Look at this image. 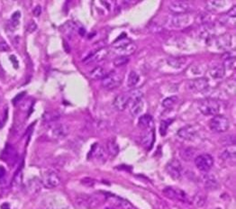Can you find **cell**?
Segmentation results:
<instances>
[{
    "label": "cell",
    "instance_id": "1f68e13d",
    "mask_svg": "<svg viewBox=\"0 0 236 209\" xmlns=\"http://www.w3.org/2000/svg\"><path fill=\"white\" fill-rule=\"evenodd\" d=\"M178 102V97L176 96H171V97H168L167 98H165L163 101H162V105L166 108H171L173 107Z\"/></svg>",
    "mask_w": 236,
    "mask_h": 209
},
{
    "label": "cell",
    "instance_id": "f1b7e54d",
    "mask_svg": "<svg viewBox=\"0 0 236 209\" xmlns=\"http://www.w3.org/2000/svg\"><path fill=\"white\" fill-rule=\"evenodd\" d=\"M168 63L169 64V66L174 67L176 69H180L182 68L185 63H186V60L183 58H176V57H172V58H168Z\"/></svg>",
    "mask_w": 236,
    "mask_h": 209
},
{
    "label": "cell",
    "instance_id": "f6af8a7d",
    "mask_svg": "<svg viewBox=\"0 0 236 209\" xmlns=\"http://www.w3.org/2000/svg\"><path fill=\"white\" fill-rule=\"evenodd\" d=\"M23 96H24V93H20V94H19V95H18V96H17V97H15V99H14V103H15V102H16V103H17V102H19V101L23 98Z\"/></svg>",
    "mask_w": 236,
    "mask_h": 209
},
{
    "label": "cell",
    "instance_id": "60d3db41",
    "mask_svg": "<svg viewBox=\"0 0 236 209\" xmlns=\"http://www.w3.org/2000/svg\"><path fill=\"white\" fill-rule=\"evenodd\" d=\"M197 21H198V23H209V21H210V15H208V14L202 13V14L198 15Z\"/></svg>",
    "mask_w": 236,
    "mask_h": 209
},
{
    "label": "cell",
    "instance_id": "52a82bcc",
    "mask_svg": "<svg viewBox=\"0 0 236 209\" xmlns=\"http://www.w3.org/2000/svg\"><path fill=\"white\" fill-rule=\"evenodd\" d=\"M195 165L199 171L203 172L209 171L213 166V159L208 153H203L195 158Z\"/></svg>",
    "mask_w": 236,
    "mask_h": 209
},
{
    "label": "cell",
    "instance_id": "ab89813d",
    "mask_svg": "<svg viewBox=\"0 0 236 209\" xmlns=\"http://www.w3.org/2000/svg\"><path fill=\"white\" fill-rule=\"evenodd\" d=\"M224 69H233L235 67V59L234 57H229L227 60L224 61Z\"/></svg>",
    "mask_w": 236,
    "mask_h": 209
},
{
    "label": "cell",
    "instance_id": "c3c4849f",
    "mask_svg": "<svg viewBox=\"0 0 236 209\" xmlns=\"http://www.w3.org/2000/svg\"><path fill=\"white\" fill-rule=\"evenodd\" d=\"M11 60H13L14 61V64H15V67H17V60H15V56H11Z\"/></svg>",
    "mask_w": 236,
    "mask_h": 209
},
{
    "label": "cell",
    "instance_id": "5b68a950",
    "mask_svg": "<svg viewBox=\"0 0 236 209\" xmlns=\"http://www.w3.org/2000/svg\"><path fill=\"white\" fill-rule=\"evenodd\" d=\"M209 126L214 133H225L230 127V121L223 115H213V118L210 120Z\"/></svg>",
    "mask_w": 236,
    "mask_h": 209
},
{
    "label": "cell",
    "instance_id": "277c9868",
    "mask_svg": "<svg viewBox=\"0 0 236 209\" xmlns=\"http://www.w3.org/2000/svg\"><path fill=\"white\" fill-rule=\"evenodd\" d=\"M123 81V76L116 70L107 72L106 76L101 79V84L104 89L108 90L116 89Z\"/></svg>",
    "mask_w": 236,
    "mask_h": 209
},
{
    "label": "cell",
    "instance_id": "bcb514c9",
    "mask_svg": "<svg viewBox=\"0 0 236 209\" xmlns=\"http://www.w3.org/2000/svg\"><path fill=\"white\" fill-rule=\"evenodd\" d=\"M5 174H6V171H5V169H4L3 167H0V179H2V178L5 176Z\"/></svg>",
    "mask_w": 236,
    "mask_h": 209
},
{
    "label": "cell",
    "instance_id": "5bb4252c",
    "mask_svg": "<svg viewBox=\"0 0 236 209\" xmlns=\"http://www.w3.org/2000/svg\"><path fill=\"white\" fill-rule=\"evenodd\" d=\"M69 128L65 124H58L52 128L51 135L54 139H63L69 135Z\"/></svg>",
    "mask_w": 236,
    "mask_h": 209
},
{
    "label": "cell",
    "instance_id": "7a4b0ae2",
    "mask_svg": "<svg viewBox=\"0 0 236 209\" xmlns=\"http://www.w3.org/2000/svg\"><path fill=\"white\" fill-rule=\"evenodd\" d=\"M113 47L118 56L128 57L136 51V45L127 38H121L117 40L114 43Z\"/></svg>",
    "mask_w": 236,
    "mask_h": 209
},
{
    "label": "cell",
    "instance_id": "ee69618b",
    "mask_svg": "<svg viewBox=\"0 0 236 209\" xmlns=\"http://www.w3.org/2000/svg\"><path fill=\"white\" fill-rule=\"evenodd\" d=\"M33 15H35V16H39V15H41V13H42V8L40 6H36L35 8H33Z\"/></svg>",
    "mask_w": 236,
    "mask_h": 209
},
{
    "label": "cell",
    "instance_id": "4316f807",
    "mask_svg": "<svg viewBox=\"0 0 236 209\" xmlns=\"http://www.w3.org/2000/svg\"><path fill=\"white\" fill-rule=\"evenodd\" d=\"M27 189L31 194H35L41 189V182L38 179H30L27 182Z\"/></svg>",
    "mask_w": 236,
    "mask_h": 209
},
{
    "label": "cell",
    "instance_id": "7dc6e473",
    "mask_svg": "<svg viewBox=\"0 0 236 209\" xmlns=\"http://www.w3.org/2000/svg\"><path fill=\"white\" fill-rule=\"evenodd\" d=\"M1 209H10V206L8 205V203H5L1 206Z\"/></svg>",
    "mask_w": 236,
    "mask_h": 209
},
{
    "label": "cell",
    "instance_id": "f35d334b",
    "mask_svg": "<svg viewBox=\"0 0 236 209\" xmlns=\"http://www.w3.org/2000/svg\"><path fill=\"white\" fill-rule=\"evenodd\" d=\"M93 154L94 156L96 157L98 160H100V159H104L105 157V150L104 149L101 147V146H96L95 149L93 150Z\"/></svg>",
    "mask_w": 236,
    "mask_h": 209
},
{
    "label": "cell",
    "instance_id": "4dcf8cb0",
    "mask_svg": "<svg viewBox=\"0 0 236 209\" xmlns=\"http://www.w3.org/2000/svg\"><path fill=\"white\" fill-rule=\"evenodd\" d=\"M96 199L90 196H81V197L78 199V203L81 204L84 206H92L95 203H96Z\"/></svg>",
    "mask_w": 236,
    "mask_h": 209
},
{
    "label": "cell",
    "instance_id": "4fadbf2b",
    "mask_svg": "<svg viewBox=\"0 0 236 209\" xmlns=\"http://www.w3.org/2000/svg\"><path fill=\"white\" fill-rule=\"evenodd\" d=\"M107 200L110 202L112 205H114V206L119 207L121 209H134L133 205L129 201L123 199L122 197H119L117 196L114 195H107Z\"/></svg>",
    "mask_w": 236,
    "mask_h": 209
},
{
    "label": "cell",
    "instance_id": "d590c367",
    "mask_svg": "<svg viewBox=\"0 0 236 209\" xmlns=\"http://www.w3.org/2000/svg\"><path fill=\"white\" fill-rule=\"evenodd\" d=\"M20 18H21V13L20 12H15L12 16H11V19H10V24L12 25L13 28L16 27L18 24H19V22H20Z\"/></svg>",
    "mask_w": 236,
    "mask_h": 209
},
{
    "label": "cell",
    "instance_id": "8992f818",
    "mask_svg": "<svg viewBox=\"0 0 236 209\" xmlns=\"http://www.w3.org/2000/svg\"><path fill=\"white\" fill-rule=\"evenodd\" d=\"M41 182L46 188H54L60 185L61 178L53 170H46L42 175Z\"/></svg>",
    "mask_w": 236,
    "mask_h": 209
},
{
    "label": "cell",
    "instance_id": "ffe728a7",
    "mask_svg": "<svg viewBox=\"0 0 236 209\" xmlns=\"http://www.w3.org/2000/svg\"><path fill=\"white\" fill-rule=\"evenodd\" d=\"M15 157H16V151L15 150L8 144V146L5 148L3 151V159L10 164H13L15 161Z\"/></svg>",
    "mask_w": 236,
    "mask_h": 209
},
{
    "label": "cell",
    "instance_id": "ba28073f",
    "mask_svg": "<svg viewBox=\"0 0 236 209\" xmlns=\"http://www.w3.org/2000/svg\"><path fill=\"white\" fill-rule=\"evenodd\" d=\"M192 5L188 1H181V0H176L171 1L168 4V9L174 14V15H179V14H188L192 10Z\"/></svg>",
    "mask_w": 236,
    "mask_h": 209
},
{
    "label": "cell",
    "instance_id": "b9f144b4",
    "mask_svg": "<svg viewBox=\"0 0 236 209\" xmlns=\"http://www.w3.org/2000/svg\"><path fill=\"white\" fill-rule=\"evenodd\" d=\"M10 50V47L9 45L3 40H0V52H8Z\"/></svg>",
    "mask_w": 236,
    "mask_h": 209
},
{
    "label": "cell",
    "instance_id": "8fae6325",
    "mask_svg": "<svg viewBox=\"0 0 236 209\" xmlns=\"http://www.w3.org/2000/svg\"><path fill=\"white\" fill-rule=\"evenodd\" d=\"M178 136L185 141H193L197 138L198 132L192 125H186L178 131Z\"/></svg>",
    "mask_w": 236,
    "mask_h": 209
},
{
    "label": "cell",
    "instance_id": "74e56055",
    "mask_svg": "<svg viewBox=\"0 0 236 209\" xmlns=\"http://www.w3.org/2000/svg\"><path fill=\"white\" fill-rule=\"evenodd\" d=\"M22 184V173L21 170L19 169L17 172L15 173L14 179H13V185L15 187H19V186Z\"/></svg>",
    "mask_w": 236,
    "mask_h": 209
},
{
    "label": "cell",
    "instance_id": "9c48e42d",
    "mask_svg": "<svg viewBox=\"0 0 236 209\" xmlns=\"http://www.w3.org/2000/svg\"><path fill=\"white\" fill-rule=\"evenodd\" d=\"M163 194L168 198L175 199L183 203H189V197L183 190L179 188H175L173 187H168L163 189Z\"/></svg>",
    "mask_w": 236,
    "mask_h": 209
},
{
    "label": "cell",
    "instance_id": "9a60e30c",
    "mask_svg": "<svg viewBox=\"0 0 236 209\" xmlns=\"http://www.w3.org/2000/svg\"><path fill=\"white\" fill-rule=\"evenodd\" d=\"M189 89L194 91H205L208 89L209 87V82L206 78H198L192 79L189 85Z\"/></svg>",
    "mask_w": 236,
    "mask_h": 209
},
{
    "label": "cell",
    "instance_id": "2e32d148",
    "mask_svg": "<svg viewBox=\"0 0 236 209\" xmlns=\"http://www.w3.org/2000/svg\"><path fill=\"white\" fill-rule=\"evenodd\" d=\"M129 104V97L128 95H125V94L118 95L114 99V106L117 111H123Z\"/></svg>",
    "mask_w": 236,
    "mask_h": 209
},
{
    "label": "cell",
    "instance_id": "f546056e",
    "mask_svg": "<svg viewBox=\"0 0 236 209\" xmlns=\"http://www.w3.org/2000/svg\"><path fill=\"white\" fill-rule=\"evenodd\" d=\"M107 150L109 152L110 155L112 156H116L119 152V147H118V144L115 142V141L114 140H110L108 141L107 144Z\"/></svg>",
    "mask_w": 236,
    "mask_h": 209
},
{
    "label": "cell",
    "instance_id": "3957f363",
    "mask_svg": "<svg viewBox=\"0 0 236 209\" xmlns=\"http://www.w3.org/2000/svg\"><path fill=\"white\" fill-rule=\"evenodd\" d=\"M221 105L219 102L212 98L201 100L198 104V109L204 115H216L220 111Z\"/></svg>",
    "mask_w": 236,
    "mask_h": 209
},
{
    "label": "cell",
    "instance_id": "cb8c5ba5",
    "mask_svg": "<svg viewBox=\"0 0 236 209\" xmlns=\"http://www.w3.org/2000/svg\"><path fill=\"white\" fill-rule=\"evenodd\" d=\"M138 124H139L140 126L143 127V128H150V127L153 126V116L151 115H148V114L143 115H141L139 117Z\"/></svg>",
    "mask_w": 236,
    "mask_h": 209
},
{
    "label": "cell",
    "instance_id": "8d00e7d4",
    "mask_svg": "<svg viewBox=\"0 0 236 209\" xmlns=\"http://www.w3.org/2000/svg\"><path fill=\"white\" fill-rule=\"evenodd\" d=\"M129 61V58L126 56H117L114 60V64L116 67H120L125 65Z\"/></svg>",
    "mask_w": 236,
    "mask_h": 209
},
{
    "label": "cell",
    "instance_id": "7bdbcfd3",
    "mask_svg": "<svg viewBox=\"0 0 236 209\" xmlns=\"http://www.w3.org/2000/svg\"><path fill=\"white\" fill-rule=\"evenodd\" d=\"M195 203L198 205V206H204V204H205V198L200 195H198V196H195Z\"/></svg>",
    "mask_w": 236,
    "mask_h": 209
},
{
    "label": "cell",
    "instance_id": "681fc988",
    "mask_svg": "<svg viewBox=\"0 0 236 209\" xmlns=\"http://www.w3.org/2000/svg\"><path fill=\"white\" fill-rule=\"evenodd\" d=\"M105 209H114L113 207H110V206H108V207H106Z\"/></svg>",
    "mask_w": 236,
    "mask_h": 209
},
{
    "label": "cell",
    "instance_id": "d6a6232c",
    "mask_svg": "<svg viewBox=\"0 0 236 209\" xmlns=\"http://www.w3.org/2000/svg\"><path fill=\"white\" fill-rule=\"evenodd\" d=\"M171 122H172V120L167 119V120H163V121L160 123V135H162V136L166 135V134H167V131H168V126L171 125Z\"/></svg>",
    "mask_w": 236,
    "mask_h": 209
},
{
    "label": "cell",
    "instance_id": "83f0119b",
    "mask_svg": "<svg viewBox=\"0 0 236 209\" xmlns=\"http://www.w3.org/2000/svg\"><path fill=\"white\" fill-rule=\"evenodd\" d=\"M153 139H154V135H153V130H149L148 132H146L143 136L142 137V143L143 145L149 148L152 146L153 142Z\"/></svg>",
    "mask_w": 236,
    "mask_h": 209
},
{
    "label": "cell",
    "instance_id": "44dd1931",
    "mask_svg": "<svg viewBox=\"0 0 236 209\" xmlns=\"http://www.w3.org/2000/svg\"><path fill=\"white\" fill-rule=\"evenodd\" d=\"M143 106H144V104H143V98H140V99L133 101V102H132L131 109H130L131 115H132L133 116H137V115H139L141 113L143 112Z\"/></svg>",
    "mask_w": 236,
    "mask_h": 209
},
{
    "label": "cell",
    "instance_id": "ac0fdd59",
    "mask_svg": "<svg viewBox=\"0 0 236 209\" xmlns=\"http://www.w3.org/2000/svg\"><path fill=\"white\" fill-rule=\"evenodd\" d=\"M208 72L213 79H221L225 74V69L223 64H213L209 68Z\"/></svg>",
    "mask_w": 236,
    "mask_h": 209
},
{
    "label": "cell",
    "instance_id": "7402d4cb",
    "mask_svg": "<svg viewBox=\"0 0 236 209\" xmlns=\"http://www.w3.org/2000/svg\"><path fill=\"white\" fill-rule=\"evenodd\" d=\"M220 156L225 161H233L235 159V146L229 145L222 150Z\"/></svg>",
    "mask_w": 236,
    "mask_h": 209
},
{
    "label": "cell",
    "instance_id": "6da1fadb",
    "mask_svg": "<svg viewBox=\"0 0 236 209\" xmlns=\"http://www.w3.org/2000/svg\"><path fill=\"white\" fill-rule=\"evenodd\" d=\"M193 16L188 14H179V15H171L167 17L165 21V26L172 30H180L189 26L193 23Z\"/></svg>",
    "mask_w": 236,
    "mask_h": 209
},
{
    "label": "cell",
    "instance_id": "d4e9b609",
    "mask_svg": "<svg viewBox=\"0 0 236 209\" xmlns=\"http://www.w3.org/2000/svg\"><path fill=\"white\" fill-rule=\"evenodd\" d=\"M139 80H140V76H139V74H138L136 71H134V70H131L129 75H128V78H127L126 85L130 89L134 88L138 84Z\"/></svg>",
    "mask_w": 236,
    "mask_h": 209
},
{
    "label": "cell",
    "instance_id": "d6986e66",
    "mask_svg": "<svg viewBox=\"0 0 236 209\" xmlns=\"http://www.w3.org/2000/svg\"><path fill=\"white\" fill-rule=\"evenodd\" d=\"M233 43V39L231 34H223L220 37L217 38L216 40V46L218 47L219 50H227L231 46Z\"/></svg>",
    "mask_w": 236,
    "mask_h": 209
},
{
    "label": "cell",
    "instance_id": "484cf974",
    "mask_svg": "<svg viewBox=\"0 0 236 209\" xmlns=\"http://www.w3.org/2000/svg\"><path fill=\"white\" fill-rule=\"evenodd\" d=\"M107 73V72L106 71V69L104 68L98 66V67L95 68L94 69H92L91 71H90L89 76H90L91 79L97 80V79H102L106 76Z\"/></svg>",
    "mask_w": 236,
    "mask_h": 209
},
{
    "label": "cell",
    "instance_id": "603a6c76",
    "mask_svg": "<svg viewBox=\"0 0 236 209\" xmlns=\"http://www.w3.org/2000/svg\"><path fill=\"white\" fill-rule=\"evenodd\" d=\"M203 183L204 185L206 186V187L207 188H215V187L218 186V183H217V180L214 178V176L209 174V173H206L204 176H203Z\"/></svg>",
    "mask_w": 236,
    "mask_h": 209
},
{
    "label": "cell",
    "instance_id": "e0dca14e",
    "mask_svg": "<svg viewBox=\"0 0 236 209\" xmlns=\"http://www.w3.org/2000/svg\"><path fill=\"white\" fill-rule=\"evenodd\" d=\"M229 3L223 0H213V1H208L206 2V7L209 11L213 12H219L224 10L228 6Z\"/></svg>",
    "mask_w": 236,
    "mask_h": 209
},
{
    "label": "cell",
    "instance_id": "e575fe53",
    "mask_svg": "<svg viewBox=\"0 0 236 209\" xmlns=\"http://www.w3.org/2000/svg\"><path fill=\"white\" fill-rule=\"evenodd\" d=\"M60 116H61V115H60L59 114H57V113L50 112V113H48V114H46V115H44L43 119L45 120V122L52 123V122H55V121H57V120L60 118Z\"/></svg>",
    "mask_w": 236,
    "mask_h": 209
},
{
    "label": "cell",
    "instance_id": "30bf717a",
    "mask_svg": "<svg viewBox=\"0 0 236 209\" xmlns=\"http://www.w3.org/2000/svg\"><path fill=\"white\" fill-rule=\"evenodd\" d=\"M167 171L168 175L174 179H179L182 177L183 168L178 160H172L167 164Z\"/></svg>",
    "mask_w": 236,
    "mask_h": 209
},
{
    "label": "cell",
    "instance_id": "7c38bea8",
    "mask_svg": "<svg viewBox=\"0 0 236 209\" xmlns=\"http://www.w3.org/2000/svg\"><path fill=\"white\" fill-rule=\"evenodd\" d=\"M109 53V51L107 48H100L98 50H97L96 52L91 53L90 55H88L85 60V63H93V62H99L101 60H105L107 57Z\"/></svg>",
    "mask_w": 236,
    "mask_h": 209
},
{
    "label": "cell",
    "instance_id": "836d02e7",
    "mask_svg": "<svg viewBox=\"0 0 236 209\" xmlns=\"http://www.w3.org/2000/svg\"><path fill=\"white\" fill-rule=\"evenodd\" d=\"M194 154H195V150L192 148H187L183 151H181V157L185 161H190L191 159L194 157Z\"/></svg>",
    "mask_w": 236,
    "mask_h": 209
}]
</instances>
